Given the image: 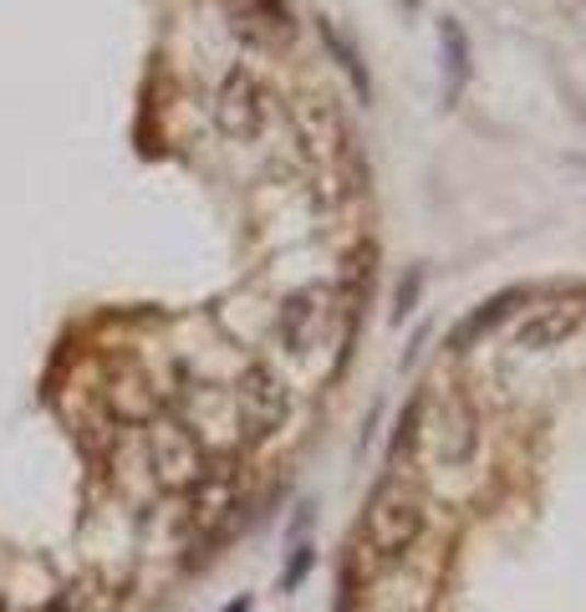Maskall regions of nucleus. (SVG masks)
I'll return each instance as SVG.
<instances>
[{
  "label": "nucleus",
  "mask_w": 586,
  "mask_h": 612,
  "mask_svg": "<svg viewBox=\"0 0 586 612\" xmlns=\"http://www.w3.org/2000/svg\"><path fill=\"white\" fill-rule=\"evenodd\" d=\"M424 526H428L424 500H418L409 485L388 480V485H378V495H372L363 510V552L372 556L378 567H398L403 556H413Z\"/></svg>",
  "instance_id": "1"
},
{
  "label": "nucleus",
  "mask_w": 586,
  "mask_h": 612,
  "mask_svg": "<svg viewBox=\"0 0 586 612\" xmlns=\"http://www.w3.org/2000/svg\"><path fill=\"white\" fill-rule=\"evenodd\" d=\"M148 464L169 490H194L209 470V454L184 424H153L148 429Z\"/></svg>",
  "instance_id": "2"
},
{
  "label": "nucleus",
  "mask_w": 586,
  "mask_h": 612,
  "mask_svg": "<svg viewBox=\"0 0 586 612\" xmlns=\"http://www.w3.org/2000/svg\"><path fill=\"white\" fill-rule=\"evenodd\" d=\"M234 404H240V418H245L250 439H271V434L291 418V389H286V378H280L276 368L255 362V368L240 378Z\"/></svg>",
  "instance_id": "3"
},
{
  "label": "nucleus",
  "mask_w": 586,
  "mask_h": 612,
  "mask_svg": "<svg viewBox=\"0 0 586 612\" xmlns=\"http://www.w3.org/2000/svg\"><path fill=\"white\" fill-rule=\"evenodd\" d=\"M215 118H220V128L230 138H240V143H250V138L261 134V123H265V92H261V82H255L245 67H234V72L220 82Z\"/></svg>",
  "instance_id": "4"
},
{
  "label": "nucleus",
  "mask_w": 586,
  "mask_h": 612,
  "mask_svg": "<svg viewBox=\"0 0 586 612\" xmlns=\"http://www.w3.org/2000/svg\"><path fill=\"white\" fill-rule=\"evenodd\" d=\"M326 312H332V291L326 286H301L291 297L280 301V316H276V332L286 353H307L326 327Z\"/></svg>",
  "instance_id": "5"
},
{
  "label": "nucleus",
  "mask_w": 586,
  "mask_h": 612,
  "mask_svg": "<svg viewBox=\"0 0 586 612\" xmlns=\"http://www.w3.org/2000/svg\"><path fill=\"white\" fill-rule=\"evenodd\" d=\"M474 444H480V418L469 399H449L444 408H434V449L444 464L474 460Z\"/></svg>",
  "instance_id": "6"
},
{
  "label": "nucleus",
  "mask_w": 586,
  "mask_h": 612,
  "mask_svg": "<svg viewBox=\"0 0 586 612\" xmlns=\"http://www.w3.org/2000/svg\"><path fill=\"white\" fill-rule=\"evenodd\" d=\"M296 123H301V138L317 159H342L347 153V128H342V113L326 97H307L296 103Z\"/></svg>",
  "instance_id": "7"
},
{
  "label": "nucleus",
  "mask_w": 586,
  "mask_h": 612,
  "mask_svg": "<svg viewBox=\"0 0 586 612\" xmlns=\"http://www.w3.org/2000/svg\"><path fill=\"white\" fill-rule=\"evenodd\" d=\"M225 5H230L234 36H245V42H255V46H271L291 31L286 0H225Z\"/></svg>",
  "instance_id": "8"
},
{
  "label": "nucleus",
  "mask_w": 586,
  "mask_h": 612,
  "mask_svg": "<svg viewBox=\"0 0 586 612\" xmlns=\"http://www.w3.org/2000/svg\"><path fill=\"white\" fill-rule=\"evenodd\" d=\"M576 327H582V307H541V312H530L526 322L515 327L510 347H526V353H541V347H561Z\"/></svg>",
  "instance_id": "9"
},
{
  "label": "nucleus",
  "mask_w": 586,
  "mask_h": 612,
  "mask_svg": "<svg viewBox=\"0 0 586 612\" xmlns=\"http://www.w3.org/2000/svg\"><path fill=\"white\" fill-rule=\"evenodd\" d=\"M439 42H444V103L455 107L464 97V82H469V42H464V26L455 15L439 21Z\"/></svg>",
  "instance_id": "10"
},
{
  "label": "nucleus",
  "mask_w": 586,
  "mask_h": 612,
  "mask_svg": "<svg viewBox=\"0 0 586 612\" xmlns=\"http://www.w3.org/2000/svg\"><path fill=\"white\" fill-rule=\"evenodd\" d=\"M317 36H322L326 57H332V61H337V67H342V72L352 77V88H357V97H363V103H367V97H372V77H367L363 57H357V46H347V36H342V31H337V21H326V15H322V21H317Z\"/></svg>",
  "instance_id": "11"
},
{
  "label": "nucleus",
  "mask_w": 586,
  "mask_h": 612,
  "mask_svg": "<svg viewBox=\"0 0 586 612\" xmlns=\"http://www.w3.org/2000/svg\"><path fill=\"white\" fill-rule=\"evenodd\" d=\"M520 301H526V297H520V291H499L495 301H484L480 312H474V316H464V322H459V327H455V347H469V343H474V337H480V332H490V327H495L499 316H510L515 307H520Z\"/></svg>",
  "instance_id": "12"
},
{
  "label": "nucleus",
  "mask_w": 586,
  "mask_h": 612,
  "mask_svg": "<svg viewBox=\"0 0 586 612\" xmlns=\"http://www.w3.org/2000/svg\"><path fill=\"white\" fill-rule=\"evenodd\" d=\"M424 414H428V399H413V404L403 408V418H398V429H393V444H388V464L403 460V454L413 449V439H418V424H424Z\"/></svg>",
  "instance_id": "13"
},
{
  "label": "nucleus",
  "mask_w": 586,
  "mask_h": 612,
  "mask_svg": "<svg viewBox=\"0 0 586 612\" xmlns=\"http://www.w3.org/2000/svg\"><path fill=\"white\" fill-rule=\"evenodd\" d=\"M311 562H317V552H311L307 541H296V546H291V562H286V571H280V587L291 592V587H296V582H301V577H307V571H311Z\"/></svg>",
  "instance_id": "14"
},
{
  "label": "nucleus",
  "mask_w": 586,
  "mask_h": 612,
  "mask_svg": "<svg viewBox=\"0 0 586 612\" xmlns=\"http://www.w3.org/2000/svg\"><path fill=\"white\" fill-rule=\"evenodd\" d=\"M418 286H424V270L413 266L409 276H403V286H398V301H393V322H403V316L413 312V301H418Z\"/></svg>",
  "instance_id": "15"
},
{
  "label": "nucleus",
  "mask_w": 586,
  "mask_h": 612,
  "mask_svg": "<svg viewBox=\"0 0 586 612\" xmlns=\"http://www.w3.org/2000/svg\"><path fill=\"white\" fill-rule=\"evenodd\" d=\"M225 612H250V598H240L234 608H225Z\"/></svg>",
  "instance_id": "16"
},
{
  "label": "nucleus",
  "mask_w": 586,
  "mask_h": 612,
  "mask_svg": "<svg viewBox=\"0 0 586 612\" xmlns=\"http://www.w3.org/2000/svg\"><path fill=\"white\" fill-rule=\"evenodd\" d=\"M403 5H409V11H418V0H403Z\"/></svg>",
  "instance_id": "17"
}]
</instances>
